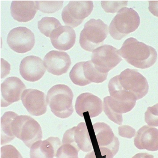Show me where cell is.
Segmentation results:
<instances>
[{
	"instance_id": "6da1fadb",
	"label": "cell",
	"mask_w": 158,
	"mask_h": 158,
	"mask_svg": "<svg viewBox=\"0 0 158 158\" xmlns=\"http://www.w3.org/2000/svg\"><path fill=\"white\" fill-rule=\"evenodd\" d=\"M110 96L117 101L136 103L148 92L147 80L137 70L127 69L110 79L108 84Z\"/></svg>"
},
{
	"instance_id": "7a4b0ae2",
	"label": "cell",
	"mask_w": 158,
	"mask_h": 158,
	"mask_svg": "<svg viewBox=\"0 0 158 158\" xmlns=\"http://www.w3.org/2000/svg\"><path fill=\"white\" fill-rule=\"evenodd\" d=\"M118 51L127 63L141 69L151 67L157 58V53L153 47L133 38L127 39Z\"/></svg>"
},
{
	"instance_id": "3957f363",
	"label": "cell",
	"mask_w": 158,
	"mask_h": 158,
	"mask_svg": "<svg viewBox=\"0 0 158 158\" xmlns=\"http://www.w3.org/2000/svg\"><path fill=\"white\" fill-rule=\"evenodd\" d=\"M73 92L66 85H54L47 93V102L52 113L61 118L70 117L74 112Z\"/></svg>"
},
{
	"instance_id": "277c9868",
	"label": "cell",
	"mask_w": 158,
	"mask_h": 158,
	"mask_svg": "<svg viewBox=\"0 0 158 158\" xmlns=\"http://www.w3.org/2000/svg\"><path fill=\"white\" fill-rule=\"evenodd\" d=\"M138 13L131 8L123 7L118 12L109 26L110 36L120 40L127 35L135 31L140 26Z\"/></svg>"
},
{
	"instance_id": "5b68a950",
	"label": "cell",
	"mask_w": 158,
	"mask_h": 158,
	"mask_svg": "<svg viewBox=\"0 0 158 158\" xmlns=\"http://www.w3.org/2000/svg\"><path fill=\"white\" fill-rule=\"evenodd\" d=\"M108 30L107 25L101 19H90L80 33V45L87 52H93L103 44L108 35Z\"/></svg>"
},
{
	"instance_id": "8992f818",
	"label": "cell",
	"mask_w": 158,
	"mask_h": 158,
	"mask_svg": "<svg viewBox=\"0 0 158 158\" xmlns=\"http://www.w3.org/2000/svg\"><path fill=\"white\" fill-rule=\"evenodd\" d=\"M14 135L21 140L29 148L42 138V131L39 123L27 115L15 117L12 123Z\"/></svg>"
},
{
	"instance_id": "52a82bcc",
	"label": "cell",
	"mask_w": 158,
	"mask_h": 158,
	"mask_svg": "<svg viewBox=\"0 0 158 158\" xmlns=\"http://www.w3.org/2000/svg\"><path fill=\"white\" fill-rule=\"evenodd\" d=\"M122 61L118 50L108 44L95 49L91 56V61L96 69L103 74H108Z\"/></svg>"
},
{
	"instance_id": "ba28073f",
	"label": "cell",
	"mask_w": 158,
	"mask_h": 158,
	"mask_svg": "<svg viewBox=\"0 0 158 158\" xmlns=\"http://www.w3.org/2000/svg\"><path fill=\"white\" fill-rule=\"evenodd\" d=\"M108 74L98 72L91 60L77 63L69 73L71 81L79 86H85L91 83H100L106 81Z\"/></svg>"
},
{
	"instance_id": "9c48e42d",
	"label": "cell",
	"mask_w": 158,
	"mask_h": 158,
	"mask_svg": "<svg viewBox=\"0 0 158 158\" xmlns=\"http://www.w3.org/2000/svg\"><path fill=\"white\" fill-rule=\"evenodd\" d=\"M94 8L92 1H71L65 6L62 17L67 26L76 28L90 15Z\"/></svg>"
},
{
	"instance_id": "30bf717a",
	"label": "cell",
	"mask_w": 158,
	"mask_h": 158,
	"mask_svg": "<svg viewBox=\"0 0 158 158\" xmlns=\"http://www.w3.org/2000/svg\"><path fill=\"white\" fill-rule=\"evenodd\" d=\"M7 43L13 51L25 53L31 51L35 43L34 33L26 27H20L11 30L7 37Z\"/></svg>"
},
{
	"instance_id": "8fae6325",
	"label": "cell",
	"mask_w": 158,
	"mask_h": 158,
	"mask_svg": "<svg viewBox=\"0 0 158 158\" xmlns=\"http://www.w3.org/2000/svg\"><path fill=\"white\" fill-rule=\"evenodd\" d=\"M63 144L71 145L79 151L88 153L92 151L93 145L85 123H80L77 126L67 130L63 137Z\"/></svg>"
},
{
	"instance_id": "7c38bea8",
	"label": "cell",
	"mask_w": 158,
	"mask_h": 158,
	"mask_svg": "<svg viewBox=\"0 0 158 158\" xmlns=\"http://www.w3.org/2000/svg\"><path fill=\"white\" fill-rule=\"evenodd\" d=\"M26 86L17 77L7 78L1 85V106L7 107L21 99Z\"/></svg>"
},
{
	"instance_id": "4fadbf2b",
	"label": "cell",
	"mask_w": 158,
	"mask_h": 158,
	"mask_svg": "<svg viewBox=\"0 0 158 158\" xmlns=\"http://www.w3.org/2000/svg\"><path fill=\"white\" fill-rule=\"evenodd\" d=\"M21 100L28 112L32 116H40L46 113L47 102L45 94L35 89H27L23 92Z\"/></svg>"
},
{
	"instance_id": "5bb4252c",
	"label": "cell",
	"mask_w": 158,
	"mask_h": 158,
	"mask_svg": "<svg viewBox=\"0 0 158 158\" xmlns=\"http://www.w3.org/2000/svg\"><path fill=\"white\" fill-rule=\"evenodd\" d=\"M44 64L49 73L59 76L68 72L71 61L70 56L65 52L52 51L44 56Z\"/></svg>"
},
{
	"instance_id": "9a60e30c",
	"label": "cell",
	"mask_w": 158,
	"mask_h": 158,
	"mask_svg": "<svg viewBox=\"0 0 158 158\" xmlns=\"http://www.w3.org/2000/svg\"><path fill=\"white\" fill-rule=\"evenodd\" d=\"M75 109L81 117H84V114L88 112L90 118H95L102 113L103 102L99 98L91 93H83L77 98Z\"/></svg>"
},
{
	"instance_id": "2e32d148",
	"label": "cell",
	"mask_w": 158,
	"mask_h": 158,
	"mask_svg": "<svg viewBox=\"0 0 158 158\" xmlns=\"http://www.w3.org/2000/svg\"><path fill=\"white\" fill-rule=\"evenodd\" d=\"M45 71L41 58L34 56H26L21 61L19 66L20 75L28 81H39L43 77Z\"/></svg>"
},
{
	"instance_id": "e0dca14e",
	"label": "cell",
	"mask_w": 158,
	"mask_h": 158,
	"mask_svg": "<svg viewBox=\"0 0 158 158\" xmlns=\"http://www.w3.org/2000/svg\"><path fill=\"white\" fill-rule=\"evenodd\" d=\"M99 148H106L112 151L114 156L118 153L119 142L112 129L105 123L98 122L93 124Z\"/></svg>"
},
{
	"instance_id": "ac0fdd59",
	"label": "cell",
	"mask_w": 158,
	"mask_h": 158,
	"mask_svg": "<svg viewBox=\"0 0 158 158\" xmlns=\"http://www.w3.org/2000/svg\"><path fill=\"white\" fill-rule=\"evenodd\" d=\"M135 105L131 103L118 102L110 96H107L104 98L103 110L111 121L121 125L123 120L122 114L131 110Z\"/></svg>"
},
{
	"instance_id": "d6986e66",
	"label": "cell",
	"mask_w": 158,
	"mask_h": 158,
	"mask_svg": "<svg viewBox=\"0 0 158 158\" xmlns=\"http://www.w3.org/2000/svg\"><path fill=\"white\" fill-rule=\"evenodd\" d=\"M62 145L59 138L50 137L34 143L30 148L31 158H54Z\"/></svg>"
},
{
	"instance_id": "ffe728a7",
	"label": "cell",
	"mask_w": 158,
	"mask_h": 158,
	"mask_svg": "<svg viewBox=\"0 0 158 158\" xmlns=\"http://www.w3.org/2000/svg\"><path fill=\"white\" fill-rule=\"evenodd\" d=\"M135 146L140 150H158V130L144 125L138 130L134 138Z\"/></svg>"
},
{
	"instance_id": "44dd1931",
	"label": "cell",
	"mask_w": 158,
	"mask_h": 158,
	"mask_svg": "<svg viewBox=\"0 0 158 158\" xmlns=\"http://www.w3.org/2000/svg\"><path fill=\"white\" fill-rule=\"evenodd\" d=\"M50 38L52 44L56 49L68 51L75 44L76 32L71 27L62 26L53 31Z\"/></svg>"
},
{
	"instance_id": "7402d4cb",
	"label": "cell",
	"mask_w": 158,
	"mask_h": 158,
	"mask_svg": "<svg viewBox=\"0 0 158 158\" xmlns=\"http://www.w3.org/2000/svg\"><path fill=\"white\" fill-rule=\"evenodd\" d=\"M11 14L18 22H27L34 18L37 12L35 1H13L11 3Z\"/></svg>"
},
{
	"instance_id": "603a6c76",
	"label": "cell",
	"mask_w": 158,
	"mask_h": 158,
	"mask_svg": "<svg viewBox=\"0 0 158 158\" xmlns=\"http://www.w3.org/2000/svg\"><path fill=\"white\" fill-rule=\"evenodd\" d=\"M18 115L13 111H7L1 118V145L8 143L15 138L12 131V123Z\"/></svg>"
},
{
	"instance_id": "cb8c5ba5",
	"label": "cell",
	"mask_w": 158,
	"mask_h": 158,
	"mask_svg": "<svg viewBox=\"0 0 158 158\" xmlns=\"http://www.w3.org/2000/svg\"><path fill=\"white\" fill-rule=\"evenodd\" d=\"M38 28L41 33L49 38H51L54 31L62 26L58 19L52 17L43 18L38 21Z\"/></svg>"
},
{
	"instance_id": "d4e9b609",
	"label": "cell",
	"mask_w": 158,
	"mask_h": 158,
	"mask_svg": "<svg viewBox=\"0 0 158 158\" xmlns=\"http://www.w3.org/2000/svg\"><path fill=\"white\" fill-rule=\"evenodd\" d=\"M37 9L43 13L52 14L62 9L63 1H34Z\"/></svg>"
},
{
	"instance_id": "484cf974",
	"label": "cell",
	"mask_w": 158,
	"mask_h": 158,
	"mask_svg": "<svg viewBox=\"0 0 158 158\" xmlns=\"http://www.w3.org/2000/svg\"><path fill=\"white\" fill-rule=\"evenodd\" d=\"M79 151L76 148L69 144H63L57 153L56 158H79Z\"/></svg>"
},
{
	"instance_id": "4316f807",
	"label": "cell",
	"mask_w": 158,
	"mask_h": 158,
	"mask_svg": "<svg viewBox=\"0 0 158 158\" xmlns=\"http://www.w3.org/2000/svg\"><path fill=\"white\" fill-rule=\"evenodd\" d=\"M102 8L106 13H115L118 12L121 8L127 5V1H102Z\"/></svg>"
},
{
	"instance_id": "83f0119b",
	"label": "cell",
	"mask_w": 158,
	"mask_h": 158,
	"mask_svg": "<svg viewBox=\"0 0 158 158\" xmlns=\"http://www.w3.org/2000/svg\"><path fill=\"white\" fill-rule=\"evenodd\" d=\"M145 121L149 126H158V103L148 107L145 113Z\"/></svg>"
},
{
	"instance_id": "f1b7e54d",
	"label": "cell",
	"mask_w": 158,
	"mask_h": 158,
	"mask_svg": "<svg viewBox=\"0 0 158 158\" xmlns=\"http://www.w3.org/2000/svg\"><path fill=\"white\" fill-rule=\"evenodd\" d=\"M1 158H23L19 151L12 145H7L1 148Z\"/></svg>"
},
{
	"instance_id": "f546056e",
	"label": "cell",
	"mask_w": 158,
	"mask_h": 158,
	"mask_svg": "<svg viewBox=\"0 0 158 158\" xmlns=\"http://www.w3.org/2000/svg\"><path fill=\"white\" fill-rule=\"evenodd\" d=\"M118 134L122 137L130 139L135 136V131L131 126L123 125L119 127Z\"/></svg>"
},
{
	"instance_id": "4dcf8cb0",
	"label": "cell",
	"mask_w": 158,
	"mask_h": 158,
	"mask_svg": "<svg viewBox=\"0 0 158 158\" xmlns=\"http://www.w3.org/2000/svg\"><path fill=\"white\" fill-rule=\"evenodd\" d=\"M149 11L155 16L158 17V1H149Z\"/></svg>"
},
{
	"instance_id": "1f68e13d",
	"label": "cell",
	"mask_w": 158,
	"mask_h": 158,
	"mask_svg": "<svg viewBox=\"0 0 158 158\" xmlns=\"http://www.w3.org/2000/svg\"><path fill=\"white\" fill-rule=\"evenodd\" d=\"M132 158H154V156L147 153H138Z\"/></svg>"
},
{
	"instance_id": "d6a6232c",
	"label": "cell",
	"mask_w": 158,
	"mask_h": 158,
	"mask_svg": "<svg viewBox=\"0 0 158 158\" xmlns=\"http://www.w3.org/2000/svg\"><path fill=\"white\" fill-rule=\"evenodd\" d=\"M84 158H97V157L96 155L95 152L94 150H93L92 152H89L87 155H86Z\"/></svg>"
}]
</instances>
